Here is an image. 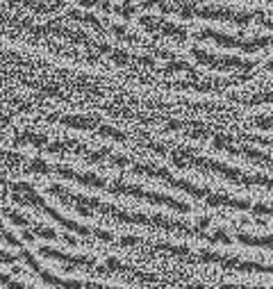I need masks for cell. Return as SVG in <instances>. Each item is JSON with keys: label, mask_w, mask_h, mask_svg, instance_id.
<instances>
[{"label": "cell", "mask_w": 273, "mask_h": 289, "mask_svg": "<svg viewBox=\"0 0 273 289\" xmlns=\"http://www.w3.org/2000/svg\"><path fill=\"white\" fill-rule=\"evenodd\" d=\"M194 57L212 68H241V71H253V68H255V62L237 60V57H214V55H209V52L201 50V48L194 50Z\"/></svg>", "instance_id": "8"}, {"label": "cell", "mask_w": 273, "mask_h": 289, "mask_svg": "<svg viewBox=\"0 0 273 289\" xmlns=\"http://www.w3.org/2000/svg\"><path fill=\"white\" fill-rule=\"evenodd\" d=\"M23 259L28 262V267L32 269L34 273H37L39 278H41L43 282H48V285H52V287H57V289H116V287H107V285H100V282H80V280H62V278H57V276H52L50 271H46V269H41L39 267V262L34 259L28 251H23L21 253Z\"/></svg>", "instance_id": "5"}, {"label": "cell", "mask_w": 273, "mask_h": 289, "mask_svg": "<svg viewBox=\"0 0 273 289\" xmlns=\"http://www.w3.org/2000/svg\"><path fill=\"white\" fill-rule=\"evenodd\" d=\"M130 169L134 173H141V175H150V178H159L164 180L171 187L180 189V192L194 196V198H201L203 203L207 205H214V207H232V209H251V203L248 200H239V198H230V196H223V194H214L209 189H203V187H196V185L187 182V180H178L169 173L167 169H157V166H148V164H139V162H132Z\"/></svg>", "instance_id": "2"}, {"label": "cell", "mask_w": 273, "mask_h": 289, "mask_svg": "<svg viewBox=\"0 0 273 289\" xmlns=\"http://www.w3.org/2000/svg\"><path fill=\"white\" fill-rule=\"evenodd\" d=\"M0 282H3L5 287H9V289H28V287H23L21 282H16V280H12V278H7L5 273H0Z\"/></svg>", "instance_id": "12"}, {"label": "cell", "mask_w": 273, "mask_h": 289, "mask_svg": "<svg viewBox=\"0 0 273 289\" xmlns=\"http://www.w3.org/2000/svg\"><path fill=\"white\" fill-rule=\"evenodd\" d=\"M60 123L66 125V128H77V130H98L100 121L94 119V116H62Z\"/></svg>", "instance_id": "10"}, {"label": "cell", "mask_w": 273, "mask_h": 289, "mask_svg": "<svg viewBox=\"0 0 273 289\" xmlns=\"http://www.w3.org/2000/svg\"><path fill=\"white\" fill-rule=\"evenodd\" d=\"M14 200H18V203H23V205H32V207H37L39 212H43V214H48L50 219H55L60 225H64V228H68L71 232H77V234H82V237H98L102 239V242H112V234L110 232H105V230H94V228H87V225H80V223H75V221H71V219H66V217H62L57 209H52L50 205H46L43 203V198L39 196L34 189L30 187V185H23V182H18V185H14Z\"/></svg>", "instance_id": "3"}, {"label": "cell", "mask_w": 273, "mask_h": 289, "mask_svg": "<svg viewBox=\"0 0 273 289\" xmlns=\"http://www.w3.org/2000/svg\"><path fill=\"white\" fill-rule=\"evenodd\" d=\"M48 194L57 196L62 203H68L73 207H94L98 209L100 214L105 217H112L114 221H121V223H139V225H150V228H162V230H171V232H180V234H187V237H198V239H209V242H223V244H230V237L226 232H203L201 228L192 223H182V221H173V219H167V217H148V214H132V212H125V209H119L114 205H105L100 203L98 198H89V196H77V194H71L66 192L64 187L60 185H52L48 187Z\"/></svg>", "instance_id": "1"}, {"label": "cell", "mask_w": 273, "mask_h": 289, "mask_svg": "<svg viewBox=\"0 0 273 289\" xmlns=\"http://www.w3.org/2000/svg\"><path fill=\"white\" fill-rule=\"evenodd\" d=\"M141 25L148 28L150 32H159V34H169V37H175L182 41L184 37H187V32L182 30V28L173 25V23H167V21H153V16H144L141 18Z\"/></svg>", "instance_id": "9"}, {"label": "cell", "mask_w": 273, "mask_h": 289, "mask_svg": "<svg viewBox=\"0 0 273 289\" xmlns=\"http://www.w3.org/2000/svg\"><path fill=\"white\" fill-rule=\"evenodd\" d=\"M201 262H207V264H221L226 269H232V271H253V273H271L273 276V267L271 264H255V262H243V259H237V257H226V255H219V253H209V251H203L198 255Z\"/></svg>", "instance_id": "6"}, {"label": "cell", "mask_w": 273, "mask_h": 289, "mask_svg": "<svg viewBox=\"0 0 273 289\" xmlns=\"http://www.w3.org/2000/svg\"><path fill=\"white\" fill-rule=\"evenodd\" d=\"M214 146L221 150H226V153H232V155H239V157H246L251 162H257L260 166H269L273 169V155H266V153H260V150H253V148H235V146L230 144V137H223V135H214L212 137Z\"/></svg>", "instance_id": "7"}, {"label": "cell", "mask_w": 273, "mask_h": 289, "mask_svg": "<svg viewBox=\"0 0 273 289\" xmlns=\"http://www.w3.org/2000/svg\"><path fill=\"white\" fill-rule=\"evenodd\" d=\"M16 144H28V146H39V148H43V146L48 144L46 137L41 135H32V132H25V135L16 137Z\"/></svg>", "instance_id": "11"}, {"label": "cell", "mask_w": 273, "mask_h": 289, "mask_svg": "<svg viewBox=\"0 0 273 289\" xmlns=\"http://www.w3.org/2000/svg\"><path fill=\"white\" fill-rule=\"evenodd\" d=\"M196 39H201V41H214L223 48H241L246 52H253L257 48H273V37H257V39H251V41H243V39L228 37V34L214 32V30H203V32H198Z\"/></svg>", "instance_id": "4"}]
</instances>
